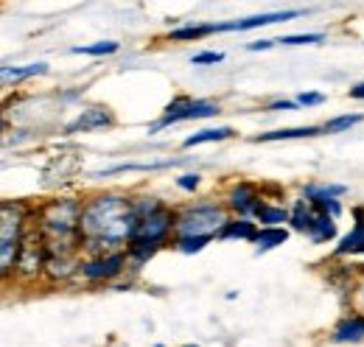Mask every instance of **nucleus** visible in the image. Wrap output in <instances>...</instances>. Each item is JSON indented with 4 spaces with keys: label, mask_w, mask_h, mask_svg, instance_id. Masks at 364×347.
I'll return each instance as SVG.
<instances>
[{
    "label": "nucleus",
    "mask_w": 364,
    "mask_h": 347,
    "mask_svg": "<svg viewBox=\"0 0 364 347\" xmlns=\"http://www.w3.org/2000/svg\"><path fill=\"white\" fill-rule=\"evenodd\" d=\"M140 218L135 213V199L124 193H98L85 205L82 213V247L95 255L124 252L137 235Z\"/></svg>",
    "instance_id": "f257e3e1"
},
{
    "label": "nucleus",
    "mask_w": 364,
    "mask_h": 347,
    "mask_svg": "<svg viewBox=\"0 0 364 347\" xmlns=\"http://www.w3.org/2000/svg\"><path fill=\"white\" fill-rule=\"evenodd\" d=\"M230 218L222 205H191L177 213V238H213L225 230Z\"/></svg>",
    "instance_id": "f03ea898"
},
{
    "label": "nucleus",
    "mask_w": 364,
    "mask_h": 347,
    "mask_svg": "<svg viewBox=\"0 0 364 347\" xmlns=\"http://www.w3.org/2000/svg\"><path fill=\"white\" fill-rule=\"evenodd\" d=\"M219 112H222V107H219V104H213V101L180 95V98H174V101H171V104L166 107L163 118H160L157 124H151V127H149V134H154V132L166 129V127H174V124H182V121H199V118H213V115H219Z\"/></svg>",
    "instance_id": "7ed1b4c3"
},
{
    "label": "nucleus",
    "mask_w": 364,
    "mask_h": 347,
    "mask_svg": "<svg viewBox=\"0 0 364 347\" xmlns=\"http://www.w3.org/2000/svg\"><path fill=\"white\" fill-rule=\"evenodd\" d=\"M48 266V244L46 235L40 233V227L34 233H26L23 235V247H20V255H17V266L14 272L20 277H37L43 269Z\"/></svg>",
    "instance_id": "20e7f679"
},
{
    "label": "nucleus",
    "mask_w": 364,
    "mask_h": 347,
    "mask_svg": "<svg viewBox=\"0 0 364 347\" xmlns=\"http://www.w3.org/2000/svg\"><path fill=\"white\" fill-rule=\"evenodd\" d=\"M174 227H177V213L168 210V208H160L157 213L140 218V227H137V235L132 238V244L160 250V244L168 238V233H171Z\"/></svg>",
    "instance_id": "39448f33"
},
{
    "label": "nucleus",
    "mask_w": 364,
    "mask_h": 347,
    "mask_svg": "<svg viewBox=\"0 0 364 347\" xmlns=\"http://www.w3.org/2000/svg\"><path fill=\"white\" fill-rule=\"evenodd\" d=\"M127 260L129 255L127 252H109V255H95L90 260H82V274L92 280V283H98V280H112V277H118L121 272H124V266H127Z\"/></svg>",
    "instance_id": "423d86ee"
},
{
    "label": "nucleus",
    "mask_w": 364,
    "mask_h": 347,
    "mask_svg": "<svg viewBox=\"0 0 364 347\" xmlns=\"http://www.w3.org/2000/svg\"><path fill=\"white\" fill-rule=\"evenodd\" d=\"M300 17V11H272V14H255V17H244V20H230V23H216V34L222 31H252V28H264L274 23H286Z\"/></svg>",
    "instance_id": "0eeeda50"
},
{
    "label": "nucleus",
    "mask_w": 364,
    "mask_h": 347,
    "mask_svg": "<svg viewBox=\"0 0 364 347\" xmlns=\"http://www.w3.org/2000/svg\"><path fill=\"white\" fill-rule=\"evenodd\" d=\"M115 124V118H112V112L109 110H104V107H87V110H82L79 112V118L76 121H70L68 127H65V134H76V132H95V129H104V127H112Z\"/></svg>",
    "instance_id": "6e6552de"
},
{
    "label": "nucleus",
    "mask_w": 364,
    "mask_h": 347,
    "mask_svg": "<svg viewBox=\"0 0 364 347\" xmlns=\"http://www.w3.org/2000/svg\"><path fill=\"white\" fill-rule=\"evenodd\" d=\"M228 202L238 216H250V213H255V208H258L264 199H261V193H258L255 185H250V182H238V185L230 188Z\"/></svg>",
    "instance_id": "1a4fd4ad"
},
{
    "label": "nucleus",
    "mask_w": 364,
    "mask_h": 347,
    "mask_svg": "<svg viewBox=\"0 0 364 347\" xmlns=\"http://www.w3.org/2000/svg\"><path fill=\"white\" fill-rule=\"evenodd\" d=\"M336 345H350V342H362L364 339V314H353V316H345L336 328H333V336H331Z\"/></svg>",
    "instance_id": "9d476101"
},
{
    "label": "nucleus",
    "mask_w": 364,
    "mask_h": 347,
    "mask_svg": "<svg viewBox=\"0 0 364 347\" xmlns=\"http://www.w3.org/2000/svg\"><path fill=\"white\" fill-rule=\"evenodd\" d=\"M322 134V127H297V129H274L255 134L252 143H274V140H300V137H317Z\"/></svg>",
    "instance_id": "9b49d317"
},
{
    "label": "nucleus",
    "mask_w": 364,
    "mask_h": 347,
    "mask_svg": "<svg viewBox=\"0 0 364 347\" xmlns=\"http://www.w3.org/2000/svg\"><path fill=\"white\" fill-rule=\"evenodd\" d=\"M286 241H289V230L286 227H261L252 244H255V252L261 255V252H269V250L286 244Z\"/></svg>",
    "instance_id": "f8f14e48"
},
{
    "label": "nucleus",
    "mask_w": 364,
    "mask_h": 347,
    "mask_svg": "<svg viewBox=\"0 0 364 347\" xmlns=\"http://www.w3.org/2000/svg\"><path fill=\"white\" fill-rule=\"evenodd\" d=\"M255 235H258V230H255V221H250V218H230L228 224H225V230H222L216 238H222V241H230V238L255 241Z\"/></svg>",
    "instance_id": "ddd939ff"
},
{
    "label": "nucleus",
    "mask_w": 364,
    "mask_h": 347,
    "mask_svg": "<svg viewBox=\"0 0 364 347\" xmlns=\"http://www.w3.org/2000/svg\"><path fill=\"white\" fill-rule=\"evenodd\" d=\"M314 221H317V210H314L306 199H297V202H294V208H291V230H297V233L309 235V233H311V227H314Z\"/></svg>",
    "instance_id": "4468645a"
},
{
    "label": "nucleus",
    "mask_w": 364,
    "mask_h": 347,
    "mask_svg": "<svg viewBox=\"0 0 364 347\" xmlns=\"http://www.w3.org/2000/svg\"><path fill=\"white\" fill-rule=\"evenodd\" d=\"M356 227L339 241V247H336V255H353V252H362L364 255V218H362V210H356Z\"/></svg>",
    "instance_id": "2eb2a0df"
},
{
    "label": "nucleus",
    "mask_w": 364,
    "mask_h": 347,
    "mask_svg": "<svg viewBox=\"0 0 364 347\" xmlns=\"http://www.w3.org/2000/svg\"><path fill=\"white\" fill-rule=\"evenodd\" d=\"M182 160H160V163H121V166H112V169H104V171H95L92 176H112V174H124V171H163V169H171V166H180Z\"/></svg>",
    "instance_id": "dca6fc26"
},
{
    "label": "nucleus",
    "mask_w": 364,
    "mask_h": 347,
    "mask_svg": "<svg viewBox=\"0 0 364 347\" xmlns=\"http://www.w3.org/2000/svg\"><path fill=\"white\" fill-rule=\"evenodd\" d=\"M208 34H216V23H188V26L174 28L168 37L177 43H191V40H202Z\"/></svg>",
    "instance_id": "f3484780"
},
{
    "label": "nucleus",
    "mask_w": 364,
    "mask_h": 347,
    "mask_svg": "<svg viewBox=\"0 0 364 347\" xmlns=\"http://www.w3.org/2000/svg\"><path fill=\"white\" fill-rule=\"evenodd\" d=\"M235 132L230 127H216V129H202V132H193L182 140V149H193V146H202V143H219V140H228L232 137Z\"/></svg>",
    "instance_id": "a211bd4d"
},
{
    "label": "nucleus",
    "mask_w": 364,
    "mask_h": 347,
    "mask_svg": "<svg viewBox=\"0 0 364 347\" xmlns=\"http://www.w3.org/2000/svg\"><path fill=\"white\" fill-rule=\"evenodd\" d=\"M252 216L258 218L264 227H283L286 221H291V213H289L286 208H272V205H267V202H261Z\"/></svg>",
    "instance_id": "6ab92c4d"
},
{
    "label": "nucleus",
    "mask_w": 364,
    "mask_h": 347,
    "mask_svg": "<svg viewBox=\"0 0 364 347\" xmlns=\"http://www.w3.org/2000/svg\"><path fill=\"white\" fill-rule=\"evenodd\" d=\"M40 73H48V65L46 62H37V65H3V70H0V76H3V82L9 85V82H20V79H28V76H40Z\"/></svg>",
    "instance_id": "aec40b11"
},
{
    "label": "nucleus",
    "mask_w": 364,
    "mask_h": 347,
    "mask_svg": "<svg viewBox=\"0 0 364 347\" xmlns=\"http://www.w3.org/2000/svg\"><path fill=\"white\" fill-rule=\"evenodd\" d=\"M309 238H311V244H328V241H333L336 238V221H333V216L317 213V221H314Z\"/></svg>",
    "instance_id": "412c9836"
},
{
    "label": "nucleus",
    "mask_w": 364,
    "mask_h": 347,
    "mask_svg": "<svg viewBox=\"0 0 364 347\" xmlns=\"http://www.w3.org/2000/svg\"><path fill=\"white\" fill-rule=\"evenodd\" d=\"M121 45L112 43V40H104V43H92V45H76V48H70L73 53H85V56H109V53H115Z\"/></svg>",
    "instance_id": "4be33fe9"
},
{
    "label": "nucleus",
    "mask_w": 364,
    "mask_h": 347,
    "mask_svg": "<svg viewBox=\"0 0 364 347\" xmlns=\"http://www.w3.org/2000/svg\"><path fill=\"white\" fill-rule=\"evenodd\" d=\"M356 124H362V115L359 112H353V115H339V118H331L322 132H328V134H336V132H348L350 127H356Z\"/></svg>",
    "instance_id": "5701e85b"
},
{
    "label": "nucleus",
    "mask_w": 364,
    "mask_h": 347,
    "mask_svg": "<svg viewBox=\"0 0 364 347\" xmlns=\"http://www.w3.org/2000/svg\"><path fill=\"white\" fill-rule=\"evenodd\" d=\"M325 40V34H291V37H277V45H317Z\"/></svg>",
    "instance_id": "b1692460"
},
{
    "label": "nucleus",
    "mask_w": 364,
    "mask_h": 347,
    "mask_svg": "<svg viewBox=\"0 0 364 347\" xmlns=\"http://www.w3.org/2000/svg\"><path fill=\"white\" fill-rule=\"evenodd\" d=\"M208 244H210V238H177V250H180V252H185V255L202 252Z\"/></svg>",
    "instance_id": "393cba45"
},
{
    "label": "nucleus",
    "mask_w": 364,
    "mask_h": 347,
    "mask_svg": "<svg viewBox=\"0 0 364 347\" xmlns=\"http://www.w3.org/2000/svg\"><path fill=\"white\" fill-rule=\"evenodd\" d=\"M219 62H225L222 50H202V53L191 56V65H219Z\"/></svg>",
    "instance_id": "a878e982"
},
{
    "label": "nucleus",
    "mask_w": 364,
    "mask_h": 347,
    "mask_svg": "<svg viewBox=\"0 0 364 347\" xmlns=\"http://www.w3.org/2000/svg\"><path fill=\"white\" fill-rule=\"evenodd\" d=\"M294 101H297L300 107H319V104H325V95H322V92H300Z\"/></svg>",
    "instance_id": "bb28decb"
},
{
    "label": "nucleus",
    "mask_w": 364,
    "mask_h": 347,
    "mask_svg": "<svg viewBox=\"0 0 364 347\" xmlns=\"http://www.w3.org/2000/svg\"><path fill=\"white\" fill-rule=\"evenodd\" d=\"M199 182H202L199 174H182V176H177V185H180L182 191H196Z\"/></svg>",
    "instance_id": "cd10ccee"
},
{
    "label": "nucleus",
    "mask_w": 364,
    "mask_h": 347,
    "mask_svg": "<svg viewBox=\"0 0 364 347\" xmlns=\"http://www.w3.org/2000/svg\"><path fill=\"white\" fill-rule=\"evenodd\" d=\"M297 107H300L297 101H274L269 107V112H286V110H297Z\"/></svg>",
    "instance_id": "c85d7f7f"
},
{
    "label": "nucleus",
    "mask_w": 364,
    "mask_h": 347,
    "mask_svg": "<svg viewBox=\"0 0 364 347\" xmlns=\"http://www.w3.org/2000/svg\"><path fill=\"white\" fill-rule=\"evenodd\" d=\"M272 45H277V43H274V40H258V43L247 45V50H267V48H272Z\"/></svg>",
    "instance_id": "c756f323"
},
{
    "label": "nucleus",
    "mask_w": 364,
    "mask_h": 347,
    "mask_svg": "<svg viewBox=\"0 0 364 347\" xmlns=\"http://www.w3.org/2000/svg\"><path fill=\"white\" fill-rule=\"evenodd\" d=\"M348 95H350V98H362L364 101V82L362 85H356V87H350V92H348Z\"/></svg>",
    "instance_id": "7c9ffc66"
},
{
    "label": "nucleus",
    "mask_w": 364,
    "mask_h": 347,
    "mask_svg": "<svg viewBox=\"0 0 364 347\" xmlns=\"http://www.w3.org/2000/svg\"><path fill=\"white\" fill-rule=\"evenodd\" d=\"M359 300H362V308H364V286H362V294H359Z\"/></svg>",
    "instance_id": "2f4dec72"
},
{
    "label": "nucleus",
    "mask_w": 364,
    "mask_h": 347,
    "mask_svg": "<svg viewBox=\"0 0 364 347\" xmlns=\"http://www.w3.org/2000/svg\"><path fill=\"white\" fill-rule=\"evenodd\" d=\"M182 347H199V345H182Z\"/></svg>",
    "instance_id": "473e14b6"
},
{
    "label": "nucleus",
    "mask_w": 364,
    "mask_h": 347,
    "mask_svg": "<svg viewBox=\"0 0 364 347\" xmlns=\"http://www.w3.org/2000/svg\"><path fill=\"white\" fill-rule=\"evenodd\" d=\"M154 347H163V345H154Z\"/></svg>",
    "instance_id": "72a5a7b5"
}]
</instances>
